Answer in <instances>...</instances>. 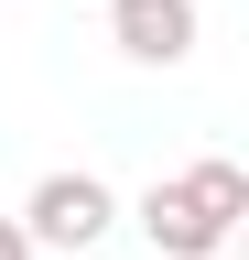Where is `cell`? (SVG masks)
<instances>
[{"label": "cell", "instance_id": "1", "mask_svg": "<svg viewBox=\"0 0 249 260\" xmlns=\"http://www.w3.org/2000/svg\"><path fill=\"white\" fill-rule=\"evenodd\" d=\"M119 228V195L87 174V162H65V174H44L33 195H22V239L33 249H98Z\"/></svg>", "mask_w": 249, "mask_h": 260}, {"label": "cell", "instance_id": "2", "mask_svg": "<svg viewBox=\"0 0 249 260\" xmlns=\"http://www.w3.org/2000/svg\"><path fill=\"white\" fill-rule=\"evenodd\" d=\"M130 228H141L163 260H217V249H228V228L184 195V174H152V184H141V206H130Z\"/></svg>", "mask_w": 249, "mask_h": 260}, {"label": "cell", "instance_id": "3", "mask_svg": "<svg viewBox=\"0 0 249 260\" xmlns=\"http://www.w3.org/2000/svg\"><path fill=\"white\" fill-rule=\"evenodd\" d=\"M195 32H206L195 0H109V44L130 54V65H184Z\"/></svg>", "mask_w": 249, "mask_h": 260}, {"label": "cell", "instance_id": "4", "mask_svg": "<svg viewBox=\"0 0 249 260\" xmlns=\"http://www.w3.org/2000/svg\"><path fill=\"white\" fill-rule=\"evenodd\" d=\"M184 195L238 239V217H249V162H228V152H206V162H184Z\"/></svg>", "mask_w": 249, "mask_h": 260}, {"label": "cell", "instance_id": "5", "mask_svg": "<svg viewBox=\"0 0 249 260\" xmlns=\"http://www.w3.org/2000/svg\"><path fill=\"white\" fill-rule=\"evenodd\" d=\"M0 260H44L33 239H22V217H0Z\"/></svg>", "mask_w": 249, "mask_h": 260}]
</instances>
